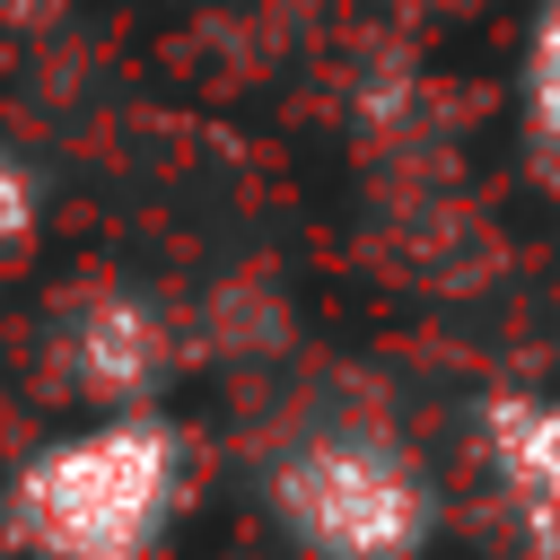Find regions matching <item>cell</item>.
Instances as JSON below:
<instances>
[{
  "label": "cell",
  "instance_id": "obj_3",
  "mask_svg": "<svg viewBox=\"0 0 560 560\" xmlns=\"http://www.w3.org/2000/svg\"><path fill=\"white\" fill-rule=\"evenodd\" d=\"M184 341H175V315L131 289V280H79L52 298L44 315V376L61 402H88V411H140L166 394Z\"/></svg>",
  "mask_w": 560,
  "mask_h": 560
},
{
  "label": "cell",
  "instance_id": "obj_1",
  "mask_svg": "<svg viewBox=\"0 0 560 560\" xmlns=\"http://www.w3.org/2000/svg\"><path fill=\"white\" fill-rule=\"evenodd\" d=\"M192 446L184 429L140 411H96L88 429L44 438L0 490V551L26 560H158L184 516Z\"/></svg>",
  "mask_w": 560,
  "mask_h": 560
},
{
  "label": "cell",
  "instance_id": "obj_4",
  "mask_svg": "<svg viewBox=\"0 0 560 560\" xmlns=\"http://www.w3.org/2000/svg\"><path fill=\"white\" fill-rule=\"evenodd\" d=\"M472 464L499 490L525 560H560V385L472 394Z\"/></svg>",
  "mask_w": 560,
  "mask_h": 560
},
{
  "label": "cell",
  "instance_id": "obj_2",
  "mask_svg": "<svg viewBox=\"0 0 560 560\" xmlns=\"http://www.w3.org/2000/svg\"><path fill=\"white\" fill-rule=\"evenodd\" d=\"M262 516L306 560H420L438 481L385 420H306L262 455Z\"/></svg>",
  "mask_w": 560,
  "mask_h": 560
},
{
  "label": "cell",
  "instance_id": "obj_5",
  "mask_svg": "<svg viewBox=\"0 0 560 560\" xmlns=\"http://www.w3.org/2000/svg\"><path fill=\"white\" fill-rule=\"evenodd\" d=\"M516 122H525V149L542 166H560V0L525 9V35H516Z\"/></svg>",
  "mask_w": 560,
  "mask_h": 560
},
{
  "label": "cell",
  "instance_id": "obj_7",
  "mask_svg": "<svg viewBox=\"0 0 560 560\" xmlns=\"http://www.w3.org/2000/svg\"><path fill=\"white\" fill-rule=\"evenodd\" d=\"M376 9H394V18H446V9H464V0H376Z\"/></svg>",
  "mask_w": 560,
  "mask_h": 560
},
{
  "label": "cell",
  "instance_id": "obj_6",
  "mask_svg": "<svg viewBox=\"0 0 560 560\" xmlns=\"http://www.w3.org/2000/svg\"><path fill=\"white\" fill-rule=\"evenodd\" d=\"M35 236H44V166L0 140V262L26 254Z\"/></svg>",
  "mask_w": 560,
  "mask_h": 560
}]
</instances>
